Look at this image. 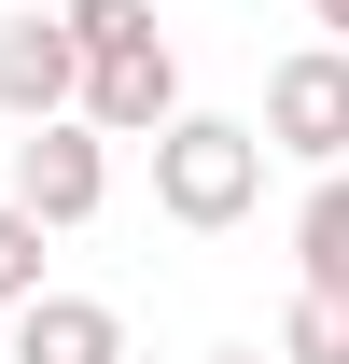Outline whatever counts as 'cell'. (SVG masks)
I'll return each instance as SVG.
<instances>
[{
	"label": "cell",
	"mask_w": 349,
	"mask_h": 364,
	"mask_svg": "<svg viewBox=\"0 0 349 364\" xmlns=\"http://www.w3.org/2000/svg\"><path fill=\"white\" fill-rule=\"evenodd\" d=\"M210 364H265V350H210Z\"/></svg>",
	"instance_id": "obj_12"
},
{
	"label": "cell",
	"mask_w": 349,
	"mask_h": 364,
	"mask_svg": "<svg viewBox=\"0 0 349 364\" xmlns=\"http://www.w3.org/2000/svg\"><path fill=\"white\" fill-rule=\"evenodd\" d=\"M265 154L349 168V43H294L279 70H265Z\"/></svg>",
	"instance_id": "obj_2"
},
{
	"label": "cell",
	"mask_w": 349,
	"mask_h": 364,
	"mask_svg": "<svg viewBox=\"0 0 349 364\" xmlns=\"http://www.w3.org/2000/svg\"><path fill=\"white\" fill-rule=\"evenodd\" d=\"M14 364H126V322L98 294H28L14 309Z\"/></svg>",
	"instance_id": "obj_6"
},
{
	"label": "cell",
	"mask_w": 349,
	"mask_h": 364,
	"mask_svg": "<svg viewBox=\"0 0 349 364\" xmlns=\"http://www.w3.org/2000/svg\"><path fill=\"white\" fill-rule=\"evenodd\" d=\"M0 364H14V322H0Z\"/></svg>",
	"instance_id": "obj_13"
},
{
	"label": "cell",
	"mask_w": 349,
	"mask_h": 364,
	"mask_svg": "<svg viewBox=\"0 0 349 364\" xmlns=\"http://www.w3.org/2000/svg\"><path fill=\"white\" fill-rule=\"evenodd\" d=\"M279 364H349V294H307V280H294V309H279Z\"/></svg>",
	"instance_id": "obj_8"
},
{
	"label": "cell",
	"mask_w": 349,
	"mask_h": 364,
	"mask_svg": "<svg viewBox=\"0 0 349 364\" xmlns=\"http://www.w3.org/2000/svg\"><path fill=\"white\" fill-rule=\"evenodd\" d=\"M307 14H321V43H349V0H307Z\"/></svg>",
	"instance_id": "obj_11"
},
{
	"label": "cell",
	"mask_w": 349,
	"mask_h": 364,
	"mask_svg": "<svg viewBox=\"0 0 349 364\" xmlns=\"http://www.w3.org/2000/svg\"><path fill=\"white\" fill-rule=\"evenodd\" d=\"M252 196H265V127H238V112H182V127L154 140V210H168L182 238L252 225Z\"/></svg>",
	"instance_id": "obj_1"
},
{
	"label": "cell",
	"mask_w": 349,
	"mask_h": 364,
	"mask_svg": "<svg viewBox=\"0 0 349 364\" xmlns=\"http://www.w3.org/2000/svg\"><path fill=\"white\" fill-rule=\"evenodd\" d=\"M14 210H43L56 238H70V225H98V210H112V140H98L84 112L28 127V140H14Z\"/></svg>",
	"instance_id": "obj_3"
},
{
	"label": "cell",
	"mask_w": 349,
	"mask_h": 364,
	"mask_svg": "<svg viewBox=\"0 0 349 364\" xmlns=\"http://www.w3.org/2000/svg\"><path fill=\"white\" fill-rule=\"evenodd\" d=\"M70 14V43L84 56H112V43H154V0H56Z\"/></svg>",
	"instance_id": "obj_10"
},
{
	"label": "cell",
	"mask_w": 349,
	"mask_h": 364,
	"mask_svg": "<svg viewBox=\"0 0 349 364\" xmlns=\"http://www.w3.org/2000/svg\"><path fill=\"white\" fill-rule=\"evenodd\" d=\"M84 127H98V140H168V127H182V56H168V43L84 56Z\"/></svg>",
	"instance_id": "obj_4"
},
{
	"label": "cell",
	"mask_w": 349,
	"mask_h": 364,
	"mask_svg": "<svg viewBox=\"0 0 349 364\" xmlns=\"http://www.w3.org/2000/svg\"><path fill=\"white\" fill-rule=\"evenodd\" d=\"M294 280L307 294H349V168H321L294 196Z\"/></svg>",
	"instance_id": "obj_7"
},
{
	"label": "cell",
	"mask_w": 349,
	"mask_h": 364,
	"mask_svg": "<svg viewBox=\"0 0 349 364\" xmlns=\"http://www.w3.org/2000/svg\"><path fill=\"white\" fill-rule=\"evenodd\" d=\"M0 112H14V127L84 112V43H70V14H0Z\"/></svg>",
	"instance_id": "obj_5"
},
{
	"label": "cell",
	"mask_w": 349,
	"mask_h": 364,
	"mask_svg": "<svg viewBox=\"0 0 349 364\" xmlns=\"http://www.w3.org/2000/svg\"><path fill=\"white\" fill-rule=\"evenodd\" d=\"M43 210H14V196H0V322H14V309H28V294H56V280H43Z\"/></svg>",
	"instance_id": "obj_9"
}]
</instances>
